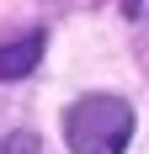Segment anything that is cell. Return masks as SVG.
<instances>
[{
  "label": "cell",
  "instance_id": "obj_4",
  "mask_svg": "<svg viewBox=\"0 0 149 154\" xmlns=\"http://www.w3.org/2000/svg\"><path fill=\"white\" fill-rule=\"evenodd\" d=\"M128 16H138V21H149V0H128Z\"/></svg>",
  "mask_w": 149,
  "mask_h": 154
},
{
  "label": "cell",
  "instance_id": "obj_3",
  "mask_svg": "<svg viewBox=\"0 0 149 154\" xmlns=\"http://www.w3.org/2000/svg\"><path fill=\"white\" fill-rule=\"evenodd\" d=\"M5 154H37V138H32V133H11Z\"/></svg>",
  "mask_w": 149,
  "mask_h": 154
},
{
  "label": "cell",
  "instance_id": "obj_2",
  "mask_svg": "<svg viewBox=\"0 0 149 154\" xmlns=\"http://www.w3.org/2000/svg\"><path fill=\"white\" fill-rule=\"evenodd\" d=\"M43 59V32H27L16 43H0V80H21L27 69H37Z\"/></svg>",
  "mask_w": 149,
  "mask_h": 154
},
{
  "label": "cell",
  "instance_id": "obj_1",
  "mask_svg": "<svg viewBox=\"0 0 149 154\" xmlns=\"http://www.w3.org/2000/svg\"><path fill=\"white\" fill-rule=\"evenodd\" d=\"M64 138L74 154H122L133 138V112L117 96H80L64 112Z\"/></svg>",
  "mask_w": 149,
  "mask_h": 154
}]
</instances>
